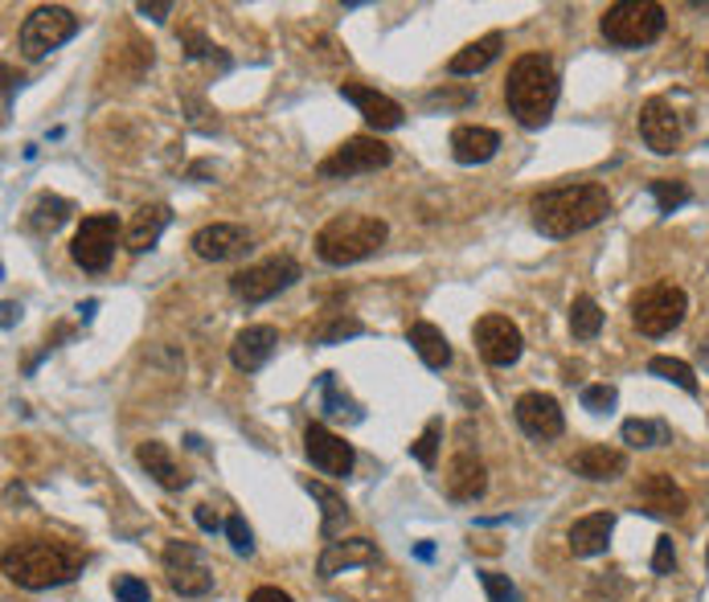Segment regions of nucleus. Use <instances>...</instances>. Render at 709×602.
I'll return each instance as SVG.
<instances>
[{"label": "nucleus", "mask_w": 709, "mask_h": 602, "mask_svg": "<svg viewBox=\"0 0 709 602\" xmlns=\"http://www.w3.org/2000/svg\"><path fill=\"white\" fill-rule=\"evenodd\" d=\"M611 214V193L594 181L558 185L534 197V226L546 238H574L582 229L599 226Z\"/></svg>", "instance_id": "obj_1"}, {"label": "nucleus", "mask_w": 709, "mask_h": 602, "mask_svg": "<svg viewBox=\"0 0 709 602\" xmlns=\"http://www.w3.org/2000/svg\"><path fill=\"white\" fill-rule=\"evenodd\" d=\"M83 570V553L71 549L66 541L54 537H25L4 553V573L9 582L25 590H45V587H62L71 582L74 573Z\"/></svg>", "instance_id": "obj_2"}, {"label": "nucleus", "mask_w": 709, "mask_h": 602, "mask_svg": "<svg viewBox=\"0 0 709 602\" xmlns=\"http://www.w3.org/2000/svg\"><path fill=\"white\" fill-rule=\"evenodd\" d=\"M508 111L517 115L522 128H546L558 103V71L546 54H525L513 62L505 78Z\"/></svg>", "instance_id": "obj_3"}, {"label": "nucleus", "mask_w": 709, "mask_h": 602, "mask_svg": "<svg viewBox=\"0 0 709 602\" xmlns=\"http://www.w3.org/2000/svg\"><path fill=\"white\" fill-rule=\"evenodd\" d=\"M390 238V226L374 214H341L316 234V255L329 267H353L362 258L377 255Z\"/></svg>", "instance_id": "obj_4"}, {"label": "nucleus", "mask_w": 709, "mask_h": 602, "mask_svg": "<svg viewBox=\"0 0 709 602\" xmlns=\"http://www.w3.org/2000/svg\"><path fill=\"white\" fill-rule=\"evenodd\" d=\"M665 9L652 4V0H620L611 4L608 13L599 17V29L611 45H623V50H640V45H652L660 33H665Z\"/></svg>", "instance_id": "obj_5"}, {"label": "nucleus", "mask_w": 709, "mask_h": 602, "mask_svg": "<svg viewBox=\"0 0 709 602\" xmlns=\"http://www.w3.org/2000/svg\"><path fill=\"white\" fill-rule=\"evenodd\" d=\"M689 312V295L677 283H656L632 300V324L644 336H668Z\"/></svg>", "instance_id": "obj_6"}, {"label": "nucleus", "mask_w": 709, "mask_h": 602, "mask_svg": "<svg viewBox=\"0 0 709 602\" xmlns=\"http://www.w3.org/2000/svg\"><path fill=\"white\" fill-rule=\"evenodd\" d=\"M296 279H300V262L291 255H276L247 267V271L230 275V291L243 303H262V300H276L279 291H288Z\"/></svg>", "instance_id": "obj_7"}, {"label": "nucleus", "mask_w": 709, "mask_h": 602, "mask_svg": "<svg viewBox=\"0 0 709 602\" xmlns=\"http://www.w3.org/2000/svg\"><path fill=\"white\" fill-rule=\"evenodd\" d=\"M78 33V17L71 9H62V4H42V9H33L25 17V25L17 33V42L25 50V57H45L50 50H58L66 45Z\"/></svg>", "instance_id": "obj_8"}, {"label": "nucleus", "mask_w": 709, "mask_h": 602, "mask_svg": "<svg viewBox=\"0 0 709 602\" xmlns=\"http://www.w3.org/2000/svg\"><path fill=\"white\" fill-rule=\"evenodd\" d=\"M394 157V148L386 140H377V136H353L336 148L329 160H320V176L324 181H345V176H362V172H377L386 169Z\"/></svg>", "instance_id": "obj_9"}, {"label": "nucleus", "mask_w": 709, "mask_h": 602, "mask_svg": "<svg viewBox=\"0 0 709 602\" xmlns=\"http://www.w3.org/2000/svg\"><path fill=\"white\" fill-rule=\"evenodd\" d=\"M116 243H119V217L116 214H90V217H83V226H78V234H74L71 258L83 267V271L99 275V271L111 267Z\"/></svg>", "instance_id": "obj_10"}, {"label": "nucleus", "mask_w": 709, "mask_h": 602, "mask_svg": "<svg viewBox=\"0 0 709 602\" xmlns=\"http://www.w3.org/2000/svg\"><path fill=\"white\" fill-rule=\"evenodd\" d=\"M640 136L648 143L652 152H660V157H673L685 140V115L673 107L668 95H656V99L644 103V111H640Z\"/></svg>", "instance_id": "obj_11"}, {"label": "nucleus", "mask_w": 709, "mask_h": 602, "mask_svg": "<svg viewBox=\"0 0 709 602\" xmlns=\"http://www.w3.org/2000/svg\"><path fill=\"white\" fill-rule=\"evenodd\" d=\"M476 348L480 357L488 361V365H496V369H508V365H517L522 361V329L508 320V315H484V320H476Z\"/></svg>", "instance_id": "obj_12"}, {"label": "nucleus", "mask_w": 709, "mask_h": 602, "mask_svg": "<svg viewBox=\"0 0 709 602\" xmlns=\"http://www.w3.org/2000/svg\"><path fill=\"white\" fill-rule=\"evenodd\" d=\"M164 570H169V587L176 594H185V599H197V594L214 590V573L189 541H173L164 549Z\"/></svg>", "instance_id": "obj_13"}, {"label": "nucleus", "mask_w": 709, "mask_h": 602, "mask_svg": "<svg viewBox=\"0 0 709 602\" xmlns=\"http://www.w3.org/2000/svg\"><path fill=\"white\" fill-rule=\"evenodd\" d=\"M513 415H517V427H522L529 439H558L566 427L562 406H558L550 394H522L517 406H513Z\"/></svg>", "instance_id": "obj_14"}, {"label": "nucleus", "mask_w": 709, "mask_h": 602, "mask_svg": "<svg viewBox=\"0 0 709 602\" xmlns=\"http://www.w3.org/2000/svg\"><path fill=\"white\" fill-rule=\"evenodd\" d=\"M304 451L308 459H312V467H320L324 475L353 472V447H348L341 434H333L329 427H320V422H312V427L304 430Z\"/></svg>", "instance_id": "obj_15"}, {"label": "nucleus", "mask_w": 709, "mask_h": 602, "mask_svg": "<svg viewBox=\"0 0 709 602\" xmlns=\"http://www.w3.org/2000/svg\"><path fill=\"white\" fill-rule=\"evenodd\" d=\"M250 250V234L243 226H230V222H217V226H205L193 234V255L205 258V262H226V258H238Z\"/></svg>", "instance_id": "obj_16"}, {"label": "nucleus", "mask_w": 709, "mask_h": 602, "mask_svg": "<svg viewBox=\"0 0 709 602\" xmlns=\"http://www.w3.org/2000/svg\"><path fill=\"white\" fill-rule=\"evenodd\" d=\"M341 95H345V99L365 115V123H369V128H377V131L402 128V107H398L390 95H382V90L362 86V83H345L341 86Z\"/></svg>", "instance_id": "obj_17"}, {"label": "nucleus", "mask_w": 709, "mask_h": 602, "mask_svg": "<svg viewBox=\"0 0 709 602\" xmlns=\"http://www.w3.org/2000/svg\"><path fill=\"white\" fill-rule=\"evenodd\" d=\"M276 344H279V332L271 329V324H250V329H243L238 336H234L230 361L243 373H255V369H262V365L271 361Z\"/></svg>", "instance_id": "obj_18"}, {"label": "nucleus", "mask_w": 709, "mask_h": 602, "mask_svg": "<svg viewBox=\"0 0 709 602\" xmlns=\"http://www.w3.org/2000/svg\"><path fill=\"white\" fill-rule=\"evenodd\" d=\"M640 504H644V513L652 516H685L689 501H685V492L673 484V475L665 472H652L640 480Z\"/></svg>", "instance_id": "obj_19"}, {"label": "nucleus", "mask_w": 709, "mask_h": 602, "mask_svg": "<svg viewBox=\"0 0 709 602\" xmlns=\"http://www.w3.org/2000/svg\"><path fill=\"white\" fill-rule=\"evenodd\" d=\"M377 545L369 537H348V541H329V549L320 553V578H336L341 570L353 566H374Z\"/></svg>", "instance_id": "obj_20"}, {"label": "nucleus", "mask_w": 709, "mask_h": 602, "mask_svg": "<svg viewBox=\"0 0 709 602\" xmlns=\"http://www.w3.org/2000/svg\"><path fill=\"white\" fill-rule=\"evenodd\" d=\"M611 533H615V516L591 513L570 525V537H566V541H570V553H574V558H594V553H603L611 545Z\"/></svg>", "instance_id": "obj_21"}, {"label": "nucleus", "mask_w": 709, "mask_h": 602, "mask_svg": "<svg viewBox=\"0 0 709 602\" xmlns=\"http://www.w3.org/2000/svg\"><path fill=\"white\" fill-rule=\"evenodd\" d=\"M570 467H574V475H582V480L603 484V480H620V475L627 472V455L615 451V447H582Z\"/></svg>", "instance_id": "obj_22"}, {"label": "nucleus", "mask_w": 709, "mask_h": 602, "mask_svg": "<svg viewBox=\"0 0 709 602\" xmlns=\"http://www.w3.org/2000/svg\"><path fill=\"white\" fill-rule=\"evenodd\" d=\"M496 148H501V136L493 128L463 123V128L451 131V157L460 160V164H484V160L496 157Z\"/></svg>", "instance_id": "obj_23"}, {"label": "nucleus", "mask_w": 709, "mask_h": 602, "mask_svg": "<svg viewBox=\"0 0 709 602\" xmlns=\"http://www.w3.org/2000/svg\"><path fill=\"white\" fill-rule=\"evenodd\" d=\"M484 487H488V472H484V463L472 455H455L448 467V496L451 501H480L484 496Z\"/></svg>", "instance_id": "obj_24"}, {"label": "nucleus", "mask_w": 709, "mask_h": 602, "mask_svg": "<svg viewBox=\"0 0 709 602\" xmlns=\"http://www.w3.org/2000/svg\"><path fill=\"white\" fill-rule=\"evenodd\" d=\"M136 459H140V467H144V472L152 475V480H157L164 492H181V487L189 484V475L176 467V459L169 455V447L157 443V439H152V443L136 447Z\"/></svg>", "instance_id": "obj_25"}, {"label": "nucleus", "mask_w": 709, "mask_h": 602, "mask_svg": "<svg viewBox=\"0 0 709 602\" xmlns=\"http://www.w3.org/2000/svg\"><path fill=\"white\" fill-rule=\"evenodd\" d=\"M173 222V209L169 205H144V209H136V217H131L128 226V250H136V255H144V250H152V246L160 243V234H164V226Z\"/></svg>", "instance_id": "obj_26"}, {"label": "nucleus", "mask_w": 709, "mask_h": 602, "mask_svg": "<svg viewBox=\"0 0 709 602\" xmlns=\"http://www.w3.org/2000/svg\"><path fill=\"white\" fill-rule=\"evenodd\" d=\"M501 50H505V33H484V37H476L472 45H463L460 54L448 62L451 74H480L484 66H493L496 57H501Z\"/></svg>", "instance_id": "obj_27"}, {"label": "nucleus", "mask_w": 709, "mask_h": 602, "mask_svg": "<svg viewBox=\"0 0 709 602\" xmlns=\"http://www.w3.org/2000/svg\"><path fill=\"white\" fill-rule=\"evenodd\" d=\"M406 341L415 344V353L422 357L427 369H448L451 365V344H448V336H443V329H434V324L419 320V324H410Z\"/></svg>", "instance_id": "obj_28"}, {"label": "nucleus", "mask_w": 709, "mask_h": 602, "mask_svg": "<svg viewBox=\"0 0 709 602\" xmlns=\"http://www.w3.org/2000/svg\"><path fill=\"white\" fill-rule=\"evenodd\" d=\"M74 214V205L66 197H54V193H42V197L30 205V229L33 234H54V229L66 226V217Z\"/></svg>", "instance_id": "obj_29"}, {"label": "nucleus", "mask_w": 709, "mask_h": 602, "mask_svg": "<svg viewBox=\"0 0 709 602\" xmlns=\"http://www.w3.org/2000/svg\"><path fill=\"white\" fill-rule=\"evenodd\" d=\"M599 329H603V308L591 295H579V300L570 303V332H574V341H594Z\"/></svg>", "instance_id": "obj_30"}, {"label": "nucleus", "mask_w": 709, "mask_h": 602, "mask_svg": "<svg viewBox=\"0 0 709 602\" xmlns=\"http://www.w3.org/2000/svg\"><path fill=\"white\" fill-rule=\"evenodd\" d=\"M673 439V430L665 427V422H652V418H627L623 422V443L636 447V451H644V447H660Z\"/></svg>", "instance_id": "obj_31"}, {"label": "nucleus", "mask_w": 709, "mask_h": 602, "mask_svg": "<svg viewBox=\"0 0 709 602\" xmlns=\"http://www.w3.org/2000/svg\"><path fill=\"white\" fill-rule=\"evenodd\" d=\"M320 398H324V415H333V418H362V410H357V401L348 398V394H341L336 389V373H320Z\"/></svg>", "instance_id": "obj_32"}, {"label": "nucleus", "mask_w": 709, "mask_h": 602, "mask_svg": "<svg viewBox=\"0 0 709 602\" xmlns=\"http://www.w3.org/2000/svg\"><path fill=\"white\" fill-rule=\"evenodd\" d=\"M648 373H656V377H665V381H673V386H680L689 398H697V373L685 365V361L677 357H652L648 361Z\"/></svg>", "instance_id": "obj_33"}, {"label": "nucleus", "mask_w": 709, "mask_h": 602, "mask_svg": "<svg viewBox=\"0 0 709 602\" xmlns=\"http://www.w3.org/2000/svg\"><path fill=\"white\" fill-rule=\"evenodd\" d=\"M308 492H312V496H316V501L324 504V537H333V533L348 520V504L341 501V496H336L333 487L312 484V480H308Z\"/></svg>", "instance_id": "obj_34"}, {"label": "nucleus", "mask_w": 709, "mask_h": 602, "mask_svg": "<svg viewBox=\"0 0 709 602\" xmlns=\"http://www.w3.org/2000/svg\"><path fill=\"white\" fill-rule=\"evenodd\" d=\"M439 439H443V422L439 418H431L427 427H422V434L410 443V455L419 459L422 467H434V459H439Z\"/></svg>", "instance_id": "obj_35"}, {"label": "nucleus", "mask_w": 709, "mask_h": 602, "mask_svg": "<svg viewBox=\"0 0 709 602\" xmlns=\"http://www.w3.org/2000/svg\"><path fill=\"white\" fill-rule=\"evenodd\" d=\"M652 197L660 205V214H673V209H680L694 193H689L685 181H652Z\"/></svg>", "instance_id": "obj_36"}, {"label": "nucleus", "mask_w": 709, "mask_h": 602, "mask_svg": "<svg viewBox=\"0 0 709 602\" xmlns=\"http://www.w3.org/2000/svg\"><path fill=\"white\" fill-rule=\"evenodd\" d=\"M365 324L362 320H353V315H333L324 329H316V344H336L345 341V336H362Z\"/></svg>", "instance_id": "obj_37"}, {"label": "nucleus", "mask_w": 709, "mask_h": 602, "mask_svg": "<svg viewBox=\"0 0 709 602\" xmlns=\"http://www.w3.org/2000/svg\"><path fill=\"white\" fill-rule=\"evenodd\" d=\"M615 401H620L615 386H587L582 389V410H591V415H611V410H615Z\"/></svg>", "instance_id": "obj_38"}, {"label": "nucleus", "mask_w": 709, "mask_h": 602, "mask_svg": "<svg viewBox=\"0 0 709 602\" xmlns=\"http://www.w3.org/2000/svg\"><path fill=\"white\" fill-rule=\"evenodd\" d=\"M226 537H230V549L238 558H250V553H255V533H250V525L243 516H230V520H226Z\"/></svg>", "instance_id": "obj_39"}, {"label": "nucleus", "mask_w": 709, "mask_h": 602, "mask_svg": "<svg viewBox=\"0 0 709 602\" xmlns=\"http://www.w3.org/2000/svg\"><path fill=\"white\" fill-rule=\"evenodd\" d=\"M111 590H116L119 602H152V590H148V582H140L136 573H119L116 582H111Z\"/></svg>", "instance_id": "obj_40"}, {"label": "nucleus", "mask_w": 709, "mask_h": 602, "mask_svg": "<svg viewBox=\"0 0 709 602\" xmlns=\"http://www.w3.org/2000/svg\"><path fill=\"white\" fill-rule=\"evenodd\" d=\"M480 582H484V594H488V602H517V587L508 582L505 573L484 570V573H480Z\"/></svg>", "instance_id": "obj_41"}, {"label": "nucleus", "mask_w": 709, "mask_h": 602, "mask_svg": "<svg viewBox=\"0 0 709 602\" xmlns=\"http://www.w3.org/2000/svg\"><path fill=\"white\" fill-rule=\"evenodd\" d=\"M677 566V549H673V537H656V553H652V573H673Z\"/></svg>", "instance_id": "obj_42"}, {"label": "nucleus", "mask_w": 709, "mask_h": 602, "mask_svg": "<svg viewBox=\"0 0 709 602\" xmlns=\"http://www.w3.org/2000/svg\"><path fill=\"white\" fill-rule=\"evenodd\" d=\"M185 45H189V57H210V54H214V45L205 42L202 33H193V29L185 33Z\"/></svg>", "instance_id": "obj_43"}, {"label": "nucleus", "mask_w": 709, "mask_h": 602, "mask_svg": "<svg viewBox=\"0 0 709 602\" xmlns=\"http://www.w3.org/2000/svg\"><path fill=\"white\" fill-rule=\"evenodd\" d=\"M193 516H197V525H202L205 533H217V529H222V520H217V513L210 508V504H197V513H193Z\"/></svg>", "instance_id": "obj_44"}, {"label": "nucleus", "mask_w": 709, "mask_h": 602, "mask_svg": "<svg viewBox=\"0 0 709 602\" xmlns=\"http://www.w3.org/2000/svg\"><path fill=\"white\" fill-rule=\"evenodd\" d=\"M250 602H291V594H283L279 587H259L250 594Z\"/></svg>", "instance_id": "obj_45"}, {"label": "nucleus", "mask_w": 709, "mask_h": 602, "mask_svg": "<svg viewBox=\"0 0 709 602\" xmlns=\"http://www.w3.org/2000/svg\"><path fill=\"white\" fill-rule=\"evenodd\" d=\"M140 13L152 17V21H164V17L173 13V4H140Z\"/></svg>", "instance_id": "obj_46"}, {"label": "nucleus", "mask_w": 709, "mask_h": 602, "mask_svg": "<svg viewBox=\"0 0 709 602\" xmlns=\"http://www.w3.org/2000/svg\"><path fill=\"white\" fill-rule=\"evenodd\" d=\"M13 320H21V308H17V303H4V329H13Z\"/></svg>", "instance_id": "obj_47"}]
</instances>
